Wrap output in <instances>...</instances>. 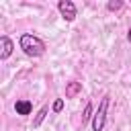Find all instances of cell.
I'll return each mask as SVG.
<instances>
[{
  "label": "cell",
  "mask_w": 131,
  "mask_h": 131,
  "mask_svg": "<svg viewBox=\"0 0 131 131\" xmlns=\"http://www.w3.org/2000/svg\"><path fill=\"white\" fill-rule=\"evenodd\" d=\"M31 108H33V106H31L29 100H16V102H14V111H16V115H23V117H25V115L31 113Z\"/></svg>",
  "instance_id": "8992f818"
},
{
  "label": "cell",
  "mask_w": 131,
  "mask_h": 131,
  "mask_svg": "<svg viewBox=\"0 0 131 131\" xmlns=\"http://www.w3.org/2000/svg\"><path fill=\"white\" fill-rule=\"evenodd\" d=\"M47 113H49V106H43V108L37 113V117H35V121H33V127H39V125L43 123V119L47 117Z\"/></svg>",
  "instance_id": "52a82bcc"
},
{
  "label": "cell",
  "mask_w": 131,
  "mask_h": 131,
  "mask_svg": "<svg viewBox=\"0 0 131 131\" xmlns=\"http://www.w3.org/2000/svg\"><path fill=\"white\" fill-rule=\"evenodd\" d=\"M61 108H63V100H61V98H57V100L53 102V113H59Z\"/></svg>",
  "instance_id": "30bf717a"
},
{
  "label": "cell",
  "mask_w": 131,
  "mask_h": 131,
  "mask_svg": "<svg viewBox=\"0 0 131 131\" xmlns=\"http://www.w3.org/2000/svg\"><path fill=\"white\" fill-rule=\"evenodd\" d=\"M90 117H92V104L88 102V104H86V108H84V113H82V125H84Z\"/></svg>",
  "instance_id": "9c48e42d"
},
{
  "label": "cell",
  "mask_w": 131,
  "mask_h": 131,
  "mask_svg": "<svg viewBox=\"0 0 131 131\" xmlns=\"http://www.w3.org/2000/svg\"><path fill=\"white\" fill-rule=\"evenodd\" d=\"M57 10H59V14L63 16V20H68V23H72L74 18H76V4L72 2V0H59L57 2Z\"/></svg>",
  "instance_id": "3957f363"
},
{
  "label": "cell",
  "mask_w": 131,
  "mask_h": 131,
  "mask_svg": "<svg viewBox=\"0 0 131 131\" xmlns=\"http://www.w3.org/2000/svg\"><path fill=\"white\" fill-rule=\"evenodd\" d=\"M127 39H129V43H131V29H129V33H127Z\"/></svg>",
  "instance_id": "8fae6325"
},
{
  "label": "cell",
  "mask_w": 131,
  "mask_h": 131,
  "mask_svg": "<svg viewBox=\"0 0 131 131\" xmlns=\"http://www.w3.org/2000/svg\"><path fill=\"white\" fill-rule=\"evenodd\" d=\"M2 53H0V59H8L10 57V53L14 51V43L10 41V37H6V35H2Z\"/></svg>",
  "instance_id": "277c9868"
},
{
  "label": "cell",
  "mask_w": 131,
  "mask_h": 131,
  "mask_svg": "<svg viewBox=\"0 0 131 131\" xmlns=\"http://www.w3.org/2000/svg\"><path fill=\"white\" fill-rule=\"evenodd\" d=\"M18 45H20V49H23L29 57H41V55L45 53V43H43V39H39L37 35H31V33L20 35Z\"/></svg>",
  "instance_id": "6da1fadb"
},
{
  "label": "cell",
  "mask_w": 131,
  "mask_h": 131,
  "mask_svg": "<svg viewBox=\"0 0 131 131\" xmlns=\"http://www.w3.org/2000/svg\"><path fill=\"white\" fill-rule=\"evenodd\" d=\"M106 8L111 12H117V10L123 8V0H111V2H106Z\"/></svg>",
  "instance_id": "ba28073f"
},
{
  "label": "cell",
  "mask_w": 131,
  "mask_h": 131,
  "mask_svg": "<svg viewBox=\"0 0 131 131\" xmlns=\"http://www.w3.org/2000/svg\"><path fill=\"white\" fill-rule=\"evenodd\" d=\"M82 90V82H68L66 84V98H74Z\"/></svg>",
  "instance_id": "5b68a950"
},
{
  "label": "cell",
  "mask_w": 131,
  "mask_h": 131,
  "mask_svg": "<svg viewBox=\"0 0 131 131\" xmlns=\"http://www.w3.org/2000/svg\"><path fill=\"white\" fill-rule=\"evenodd\" d=\"M108 104H111V96H102L96 113L92 115V129L94 131H102L104 129V123H106V113H108Z\"/></svg>",
  "instance_id": "7a4b0ae2"
}]
</instances>
